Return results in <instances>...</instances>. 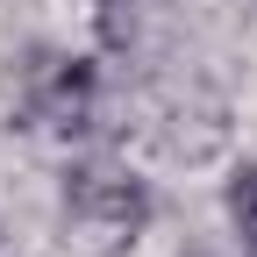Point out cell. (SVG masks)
Here are the masks:
<instances>
[{
    "label": "cell",
    "instance_id": "1",
    "mask_svg": "<svg viewBox=\"0 0 257 257\" xmlns=\"http://www.w3.org/2000/svg\"><path fill=\"white\" fill-rule=\"evenodd\" d=\"M229 221H236V236L257 250V165H243L229 179Z\"/></svg>",
    "mask_w": 257,
    "mask_h": 257
}]
</instances>
